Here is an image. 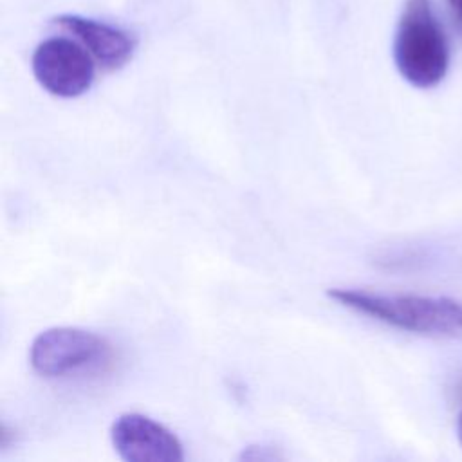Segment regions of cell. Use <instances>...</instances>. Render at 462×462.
Instances as JSON below:
<instances>
[{"label": "cell", "instance_id": "9", "mask_svg": "<svg viewBox=\"0 0 462 462\" xmlns=\"http://www.w3.org/2000/svg\"><path fill=\"white\" fill-rule=\"evenodd\" d=\"M457 397H458V401H462V379H460V383L457 386Z\"/></svg>", "mask_w": 462, "mask_h": 462}, {"label": "cell", "instance_id": "5", "mask_svg": "<svg viewBox=\"0 0 462 462\" xmlns=\"http://www.w3.org/2000/svg\"><path fill=\"white\" fill-rule=\"evenodd\" d=\"M116 453L126 462H180L184 449L179 437L164 424L143 413H123L110 426Z\"/></svg>", "mask_w": 462, "mask_h": 462}, {"label": "cell", "instance_id": "2", "mask_svg": "<svg viewBox=\"0 0 462 462\" xmlns=\"http://www.w3.org/2000/svg\"><path fill=\"white\" fill-rule=\"evenodd\" d=\"M399 74L417 88L439 85L449 65V49L430 0H406L393 36Z\"/></svg>", "mask_w": 462, "mask_h": 462}, {"label": "cell", "instance_id": "1", "mask_svg": "<svg viewBox=\"0 0 462 462\" xmlns=\"http://www.w3.org/2000/svg\"><path fill=\"white\" fill-rule=\"evenodd\" d=\"M327 294L346 309L406 332L431 337L462 336V301L455 298L383 294L354 287H334Z\"/></svg>", "mask_w": 462, "mask_h": 462}, {"label": "cell", "instance_id": "4", "mask_svg": "<svg viewBox=\"0 0 462 462\" xmlns=\"http://www.w3.org/2000/svg\"><path fill=\"white\" fill-rule=\"evenodd\" d=\"M31 69L40 87L58 97L85 94L96 76V61L90 52L76 38L65 36H52L38 43Z\"/></svg>", "mask_w": 462, "mask_h": 462}, {"label": "cell", "instance_id": "8", "mask_svg": "<svg viewBox=\"0 0 462 462\" xmlns=\"http://www.w3.org/2000/svg\"><path fill=\"white\" fill-rule=\"evenodd\" d=\"M457 435H458V442L462 446V413L458 415V420H457Z\"/></svg>", "mask_w": 462, "mask_h": 462}, {"label": "cell", "instance_id": "7", "mask_svg": "<svg viewBox=\"0 0 462 462\" xmlns=\"http://www.w3.org/2000/svg\"><path fill=\"white\" fill-rule=\"evenodd\" d=\"M448 5L451 11V16H453V22L457 23L458 31L462 32V0H448Z\"/></svg>", "mask_w": 462, "mask_h": 462}, {"label": "cell", "instance_id": "3", "mask_svg": "<svg viewBox=\"0 0 462 462\" xmlns=\"http://www.w3.org/2000/svg\"><path fill=\"white\" fill-rule=\"evenodd\" d=\"M29 363L45 379H85L105 374L112 366L114 348L90 330L52 327L32 339Z\"/></svg>", "mask_w": 462, "mask_h": 462}, {"label": "cell", "instance_id": "6", "mask_svg": "<svg viewBox=\"0 0 462 462\" xmlns=\"http://www.w3.org/2000/svg\"><path fill=\"white\" fill-rule=\"evenodd\" d=\"M52 23L72 34L105 70L125 67L137 47V40L132 32L88 16L67 13L56 16Z\"/></svg>", "mask_w": 462, "mask_h": 462}]
</instances>
